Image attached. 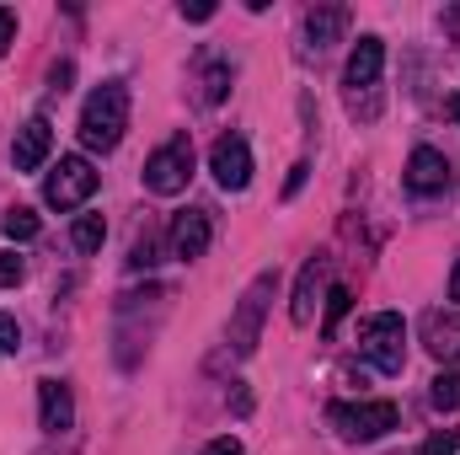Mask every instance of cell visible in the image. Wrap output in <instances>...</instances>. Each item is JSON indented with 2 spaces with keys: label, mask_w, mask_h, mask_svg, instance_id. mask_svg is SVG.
Wrapping results in <instances>:
<instances>
[{
  "label": "cell",
  "mask_w": 460,
  "mask_h": 455,
  "mask_svg": "<svg viewBox=\"0 0 460 455\" xmlns=\"http://www.w3.org/2000/svg\"><path fill=\"white\" fill-rule=\"evenodd\" d=\"M166 241H172V257L199 263V257L209 252V241H215V220H209V210H182V215H172Z\"/></svg>",
  "instance_id": "obj_9"
},
{
  "label": "cell",
  "mask_w": 460,
  "mask_h": 455,
  "mask_svg": "<svg viewBox=\"0 0 460 455\" xmlns=\"http://www.w3.org/2000/svg\"><path fill=\"white\" fill-rule=\"evenodd\" d=\"M182 16H188V22H209V16H215V5H209V0H193V5L182 0Z\"/></svg>",
  "instance_id": "obj_26"
},
{
  "label": "cell",
  "mask_w": 460,
  "mask_h": 455,
  "mask_svg": "<svg viewBox=\"0 0 460 455\" xmlns=\"http://www.w3.org/2000/svg\"><path fill=\"white\" fill-rule=\"evenodd\" d=\"M11 43H16V11H5V5H0V54H5Z\"/></svg>",
  "instance_id": "obj_25"
},
{
  "label": "cell",
  "mask_w": 460,
  "mask_h": 455,
  "mask_svg": "<svg viewBox=\"0 0 460 455\" xmlns=\"http://www.w3.org/2000/svg\"><path fill=\"white\" fill-rule=\"evenodd\" d=\"M209 172H215V183H220L226 193H241V188L252 183V145H246L241 134H220L215 150H209Z\"/></svg>",
  "instance_id": "obj_8"
},
{
  "label": "cell",
  "mask_w": 460,
  "mask_h": 455,
  "mask_svg": "<svg viewBox=\"0 0 460 455\" xmlns=\"http://www.w3.org/2000/svg\"><path fill=\"white\" fill-rule=\"evenodd\" d=\"M450 300L460 306V257H456V273H450Z\"/></svg>",
  "instance_id": "obj_29"
},
{
  "label": "cell",
  "mask_w": 460,
  "mask_h": 455,
  "mask_svg": "<svg viewBox=\"0 0 460 455\" xmlns=\"http://www.w3.org/2000/svg\"><path fill=\"white\" fill-rule=\"evenodd\" d=\"M348 306H353V295H348L343 284H332V290H327V317H322V333H327V338L338 333V322L348 317Z\"/></svg>",
  "instance_id": "obj_19"
},
{
  "label": "cell",
  "mask_w": 460,
  "mask_h": 455,
  "mask_svg": "<svg viewBox=\"0 0 460 455\" xmlns=\"http://www.w3.org/2000/svg\"><path fill=\"white\" fill-rule=\"evenodd\" d=\"M305 172H311V166H305V161H300V166H295V172H289V183H284V199H295V193H300V188H305Z\"/></svg>",
  "instance_id": "obj_27"
},
{
  "label": "cell",
  "mask_w": 460,
  "mask_h": 455,
  "mask_svg": "<svg viewBox=\"0 0 460 455\" xmlns=\"http://www.w3.org/2000/svg\"><path fill=\"white\" fill-rule=\"evenodd\" d=\"M380 70H385V43L375 38V32H364L358 43H353V54H348V103L358 108V97H364V118H375V92H380Z\"/></svg>",
  "instance_id": "obj_7"
},
{
  "label": "cell",
  "mask_w": 460,
  "mask_h": 455,
  "mask_svg": "<svg viewBox=\"0 0 460 455\" xmlns=\"http://www.w3.org/2000/svg\"><path fill=\"white\" fill-rule=\"evenodd\" d=\"M16 343H22L16 317H5V311H0V359H5V353H16Z\"/></svg>",
  "instance_id": "obj_23"
},
{
  "label": "cell",
  "mask_w": 460,
  "mask_h": 455,
  "mask_svg": "<svg viewBox=\"0 0 460 455\" xmlns=\"http://www.w3.org/2000/svg\"><path fill=\"white\" fill-rule=\"evenodd\" d=\"M97 183H102V177H97V166H92L86 156H59V166L43 177V204L59 210V215H65V210H81V204L97 193Z\"/></svg>",
  "instance_id": "obj_4"
},
{
  "label": "cell",
  "mask_w": 460,
  "mask_h": 455,
  "mask_svg": "<svg viewBox=\"0 0 460 455\" xmlns=\"http://www.w3.org/2000/svg\"><path fill=\"white\" fill-rule=\"evenodd\" d=\"M343 32H348V5H316L305 16V38H311L316 54L332 49V43H343Z\"/></svg>",
  "instance_id": "obj_14"
},
{
  "label": "cell",
  "mask_w": 460,
  "mask_h": 455,
  "mask_svg": "<svg viewBox=\"0 0 460 455\" xmlns=\"http://www.w3.org/2000/svg\"><path fill=\"white\" fill-rule=\"evenodd\" d=\"M396 402H332L327 407V424L343 434L348 445H375V440H385L391 429H396Z\"/></svg>",
  "instance_id": "obj_2"
},
{
  "label": "cell",
  "mask_w": 460,
  "mask_h": 455,
  "mask_svg": "<svg viewBox=\"0 0 460 455\" xmlns=\"http://www.w3.org/2000/svg\"><path fill=\"white\" fill-rule=\"evenodd\" d=\"M49 150H54V123L49 118H27L16 129V145H11V166L16 172H38L49 161Z\"/></svg>",
  "instance_id": "obj_10"
},
{
  "label": "cell",
  "mask_w": 460,
  "mask_h": 455,
  "mask_svg": "<svg viewBox=\"0 0 460 455\" xmlns=\"http://www.w3.org/2000/svg\"><path fill=\"white\" fill-rule=\"evenodd\" d=\"M429 353H434V359H460V327L445 322L439 311L429 317Z\"/></svg>",
  "instance_id": "obj_15"
},
{
  "label": "cell",
  "mask_w": 460,
  "mask_h": 455,
  "mask_svg": "<svg viewBox=\"0 0 460 455\" xmlns=\"http://www.w3.org/2000/svg\"><path fill=\"white\" fill-rule=\"evenodd\" d=\"M188 177H193V139H188V134H172V139L145 161V188H150L155 199H177V193L188 188Z\"/></svg>",
  "instance_id": "obj_5"
},
{
  "label": "cell",
  "mask_w": 460,
  "mask_h": 455,
  "mask_svg": "<svg viewBox=\"0 0 460 455\" xmlns=\"http://www.w3.org/2000/svg\"><path fill=\"white\" fill-rule=\"evenodd\" d=\"M279 290V273H257L252 284H246V295H241V306H235V317H230V353L235 359H246L257 338H262V317H268V295Z\"/></svg>",
  "instance_id": "obj_6"
},
{
  "label": "cell",
  "mask_w": 460,
  "mask_h": 455,
  "mask_svg": "<svg viewBox=\"0 0 460 455\" xmlns=\"http://www.w3.org/2000/svg\"><path fill=\"white\" fill-rule=\"evenodd\" d=\"M0 230H5L11 241H32V236H38V215H32L27 204H16V210L0 215Z\"/></svg>",
  "instance_id": "obj_18"
},
{
  "label": "cell",
  "mask_w": 460,
  "mask_h": 455,
  "mask_svg": "<svg viewBox=\"0 0 460 455\" xmlns=\"http://www.w3.org/2000/svg\"><path fill=\"white\" fill-rule=\"evenodd\" d=\"M204 455H246V451H241V440H235V434H220V440H209V445H204Z\"/></svg>",
  "instance_id": "obj_24"
},
{
  "label": "cell",
  "mask_w": 460,
  "mask_h": 455,
  "mask_svg": "<svg viewBox=\"0 0 460 455\" xmlns=\"http://www.w3.org/2000/svg\"><path fill=\"white\" fill-rule=\"evenodd\" d=\"M226 86H230V70L215 65V70L204 76V103H226Z\"/></svg>",
  "instance_id": "obj_20"
},
{
  "label": "cell",
  "mask_w": 460,
  "mask_h": 455,
  "mask_svg": "<svg viewBox=\"0 0 460 455\" xmlns=\"http://www.w3.org/2000/svg\"><path fill=\"white\" fill-rule=\"evenodd\" d=\"M407 188L412 193H445L450 188V161L434 145H418L412 161H407Z\"/></svg>",
  "instance_id": "obj_11"
},
{
  "label": "cell",
  "mask_w": 460,
  "mask_h": 455,
  "mask_svg": "<svg viewBox=\"0 0 460 455\" xmlns=\"http://www.w3.org/2000/svg\"><path fill=\"white\" fill-rule=\"evenodd\" d=\"M456 451H460V429H439V434H434L418 455H456Z\"/></svg>",
  "instance_id": "obj_21"
},
{
  "label": "cell",
  "mask_w": 460,
  "mask_h": 455,
  "mask_svg": "<svg viewBox=\"0 0 460 455\" xmlns=\"http://www.w3.org/2000/svg\"><path fill=\"white\" fill-rule=\"evenodd\" d=\"M38 424L49 434H65L75 424V397H70L65 380H38Z\"/></svg>",
  "instance_id": "obj_12"
},
{
  "label": "cell",
  "mask_w": 460,
  "mask_h": 455,
  "mask_svg": "<svg viewBox=\"0 0 460 455\" xmlns=\"http://www.w3.org/2000/svg\"><path fill=\"white\" fill-rule=\"evenodd\" d=\"M322 273H327V257H311L300 268V284H295V300H289V322L305 327L316 317V295H322Z\"/></svg>",
  "instance_id": "obj_13"
},
{
  "label": "cell",
  "mask_w": 460,
  "mask_h": 455,
  "mask_svg": "<svg viewBox=\"0 0 460 455\" xmlns=\"http://www.w3.org/2000/svg\"><path fill=\"white\" fill-rule=\"evenodd\" d=\"M70 241H75V252H102V241H108V220H102V215H75Z\"/></svg>",
  "instance_id": "obj_16"
},
{
  "label": "cell",
  "mask_w": 460,
  "mask_h": 455,
  "mask_svg": "<svg viewBox=\"0 0 460 455\" xmlns=\"http://www.w3.org/2000/svg\"><path fill=\"white\" fill-rule=\"evenodd\" d=\"M358 353L380 370V375H402L407 364V322L396 311H380L358 327Z\"/></svg>",
  "instance_id": "obj_3"
},
{
  "label": "cell",
  "mask_w": 460,
  "mask_h": 455,
  "mask_svg": "<svg viewBox=\"0 0 460 455\" xmlns=\"http://www.w3.org/2000/svg\"><path fill=\"white\" fill-rule=\"evenodd\" d=\"M123 129H128V86L123 81H102L86 97V108H81V145L86 150H118Z\"/></svg>",
  "instance_id": "obj_1"
},
{
  "label": "cell",
  "mask_w": 460,
  "mask_h": 455,
  "mask_svg": "<svg viewBox=\"0 0 460 455\" xmlns=\"http://www.w3.org/2000/svg\"><path fill=\"white\" fill-rule=\"evenodd\" d=\"M445 113H450V118L460 123V97H445Z\"/></svg>",
  "instance_id": "obj_30"
},
{
  "label": "cell",
  "mask_w": 460,
  "mask_h": 455,
  "mask_svg": "<svg viewBox=\"0 0 460 455\" xmlns=\"http://www.w3.org/2000/svg\"><path fill=\"white\" fill-rule=\"evenodd\" d=\"M429 407H434V413H456L460 407V370L434 375V386H429Z\"/></svg>",
  "instance_id": "obj_17"
},
{
  "label": "cell",
  "mask_w": 460,
  "mask_h": 455,
  "mask_svg": "<svg viewBox=\"0 0 460 455\" xmlns=\"http://www.w3.org/2000/svg\"><path fill=\"white\" fill-rule=\"evenodd\" d=\"M22 273H27V263H22L16 252H0V290H11V284H22Z\"/></svg>",
  "instance_id": "obj_22"
},
{
  "label": "cell",
  "mask_w": 460,
  "mask_h": 455,
  "mask_svg": "<svg viewBox=\"0 0 460 455\" xmlns=\"http://www.w3.org/2000/svg\"><path fill=\"white\" fill-rule=\"evenodd\" d=\"M230 407H235V413H241V418H246V413H252V391H246V386H241V380H235V391H230Z\"/></svg>",
  "instance_id": "obj_28"
}]
</instances>
